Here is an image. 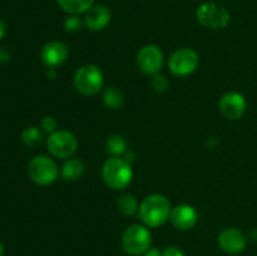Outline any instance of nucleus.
<instances>
[{
	"instance_id": "1",
	"label": "nucleus",
	"mask_w": 257,
	"mask_h": 256,
	"mask_svg": "<svg viewBox=\"0 0 257 256\" xmlns=\"http://www.w3.org/2000/svg\"><path fill=\"white\" fill-rule=\"evenodd\" d=\"M171 211L172 208L168 198L160 193H155L142 201L138 208V215L145 225L150 227H160L167 222Z\"/></svg>"
},
{
	"instance_id": "2",
	"label": "nucleus",
	"mask_w": 257,
	"mask_h": 256,
	"mask_svg": "<svg viewBox=\"0 0 257 256\" xmlns=\"http://www.w3.org/2000/svg\"><path fill=\"white\" fill-rule=\"evenodd\" d=\"M103 180L113 190H122L131 183L133 177L131 165L120 157L108 158L102 170Z\"/></svg>"
},
{
	"instance_id": "3",
	"label": "nucleus",
	"mask_w": 257,
	"mask_h": 256,
	"mask_svg": "<svg viewBox=\"0 0 257 256\" xmlns=\"http://www.w3.org/2000/svg\"><path fill=\"white\" fill-rule=\"evenodd\" d=\"M152 243V235L146 226L131 225L127 230L123 232L122 236V247L130 255H142L146 253L151 247Z\"/></svg>"
},
{
	"instance_id": "4",
	"label": "nucleus",
	"mask_w": 257,
	"mask_h": 256,
	"mask_svg": "<svg viewBox=\"0 0 257 256\" xmlns=\"http://www.w3.org/2000/svg\"><path fill=\"white\" fill-rule=\"evenodd\" d=\"M74 87L80 94L95 95L103 88V74L97 65L85 64L75 72Z\"/></svg>"
},
{
	"instance_id": "5",
	"label": "nucleus",
	"mask_w": 257,
	"mask_h": 256,
	"mask_svg": "<svg viewBox=\"0 0 257 256\" xmlns=\"http://www.w3.org/2000/svg\"><path fill=\"white\" fill-rule=\"evenodd\" d=\"M28 173L35 183L47 186L57 180L58 167L52 158L47 156H35L28 165Z\"/></svg>"
},
{
	"instance_id": "6",
	"label": "nucleus",
	"mask_w": 257,
	"mask_h": 256,
	"mask_svg": "<svg viewBox=\"0 0 257 256\" xmlns=\"http://www.w3.org/2000/svg\"><path fill=\"white\" fill-rule=\"evenodd\" d=\"M48 151L57 158H68L75 153L78 148V140L72 132L55 131L47 140Z\"/></svg>"
},
{
	"instance_id": "7",
	"label": "nucleus",
	"mask_w": 257,
	"mask_h": 256,
	"mask_svg": "<svg viewBox=\"0 0 257 256\" xmlns=\"http://www.w3.org/2000/svg\"><path fill=\"white\" fill-rule=\"evenodd\" d=\"M196 18L202 25L212 29H222L230 22L227 10L216 3H205L196 12Z\"/></svg>"
},
{
	"instance_id": "8",
	"label": "nucleus",
	"mask_w": 257,
	"mask_h": 256,
	"mask_svg": "<svg viewBox=\"0 0 257 256\" xmlns=\"http://www.w3.org/2000/svg\"><path fill=\"white\" fill-rule=\"evenodd\" d=\"M200 58L198 54L191 48H180L170 58L168 67L170 70L177 77L190 75L198 67Z\"/></svg>"
},
{
	"instance_id": "9",
	"label": "nucleus",
	"mask_w": 257,
	"mask_h": 256,
	"mask_svg": "<svg viewBox=\"0 0 257 256\" xmlns=\"http://www.w3.org/2000/svg\"><path fill=\"white\" fill-rule=\"evenodd\" d=\"M137 64L147 74H157L163 65V53L157 45H146L138 52Z\"/></svg>"
},
{
	"instance_id": "10",
	"label": "nucleus",
	"mask_w": 257,
	"mask_h": 256,
	"mask_svg": "<svg viewBox=\"0 0 257 256\" xmlns=\"http://www.w3.org/2000/svg\"><path fill=\"white\" fill-rule=\"evenodd\" d=\"M218 107H220V112L222 113L223 117L230 120H236L240 119L245 114L247 103L241 93L228 92L222 95Z\"/></svg>"
},
{
	"instance_id": "11",
	"label": "nucleus",
	"mask_w": 257,
	"mask_h": 256,
	"mask_svg": "<svg viewBox=\"0 0 257 256\" xmlns=\"http://www.w3.org/2000/svg\"><path fill=\"white\" fill-rule=\"evenodd\" d=\"M246 236L237 228H225L218 235V245L230 255H237L246 248Z\"/></svg>"
},
{
	"instance_id": "12",
	"label": "nucleus",
	"mask_w": 257,
	"mask_h": 256,
	"mask_svg": "<svg viewBox=\"0 0 257 256\" xmlns=\"http://www.w3.org/2000/svg\"><path fill=\"white\" fill-rule=\"evenodd\" d=\"M69 50L68 47L63 42H50L43 47L40 52V58H42L43 64L47 65L48 68H55L58 65H62L67 60Z\"/></svg>"
},
{
	"instance_id": "13",
	"label": "nucleus",
	"mask_w": 257,
	"mask_h": 256,
	"mask_svg": "<svg viewBox=\"0 0 257 256\" xmlns=\"http://www.w3.org/2000/svg\"><path fill=\"white\" fill-rule=\"evenodd\" d=\"M170 220L178 230H190L197 223L198 213L192 206L178 205L171 211Z\"/></svg>"
},
{
	"instance_id": "14",
	"label": "nucleus",
	"mask_w": 257,
	"mask_h": 256,
	"mask_svg": "<svg viewBox=\"0 0 257 256\" xmlns=\"http://www.w3.org/2000/svg\"><path fill=\"white\" fill-rule=\"evenodd\" d=\"M109 22L110 10L105 5H94L88 10L84 18V25L93 32L104 29Z\"/></svg>"
},
{
	"instance_id": "15",
	"label": "nucleus",
	"mask_w": 257,
	"mask_h": 256,
	"mask_svg": "<svg viewBox=\"0 0 257 256\" xmlns=\"http://www.w3.org/2000/svg\"><path fill=\"white\" fill-rule=\"evenodd\" d=\"M85 165L79 158H72L64 163L62 168V177L67 181H74L82 177L84 173Z\"/></svg>"
},
{
	"instance_id": "16",
	"label": "nucleus",
	"mask_w": 257,
	"mask_h": 256,
	"mask_svg": "<svg viewBox=\"0 0 257 256\" xmlns=\"http://www.w3.org/2000/svg\"><path fill=\"white\" fill-rule=\"evenodd\" d=\"M64 12L69 14H82L87 13L93 7L94 0H57Z\"/></svg>"
},
{
	"instance_id": "17",
	"label": "nucleus",
	"mask_w": 257,
	"mask_h": 256,
	"mask_svg": "<svg viewBox=\"0 0 257 256\" xmlns=\"http://www.w3.org/2000/svg\"><path fill=\"white\" fill-rule=\"evenodd\" d=\"M22 141L28 147H38L44 142V133L38 127H28L22 132Z\"/></svg>"
},
{
	"instance_id": "18",
	"label": "nucleus",
	"mask_w": 257,
	"mask_h": 256,
	"mask_svg": "<svg viewBox=\"0 0 257 256\" xmlns=\"http://www.w3.org/2000/svg\"><path fill=\"white\" fill-rule=\"evenodd\" d=\"M103 100L108 108L118 109L123 105V94L118 88L108 87L105 88L104 93H103Z\"/></svg>"
},
{
	"instance_id": "19",
	"label": "nucleus",
	"mask_w": 257,
	"mask_h": 256,
	"mask_svg": "<svg viewBox=\"0 0 257 256\" xmlns=\"http://www.w3.org/2000/svg\"><path fill=\"white\" fill-rule=\"evenodd\" d=\"M117 207L123 215L132 216L138 211V202L135 196L127 193V195H123L118 198Z\"/></svg>"
},
{
	"instance_id": "20",
	"label": "nucleus",
	"mask_w": 257,
	"mask_h": 256,
	"mask_svg": "<svg viewBox=\"0 0 257 256\" xmlns=\"http://www.w3.org/2000/svg\"><path fill=\"white\" fill-rule=\"evenodd\" d=\"M127 150V143H125L124 138L120 136H112L108 138L107 141V151L112 153L115 157H119L120 155L125 153Z\"/></svg>"
},
{
	"instance_id": "21",
	"label": "nucleus",
	"mask_w": 257,
	"mask_h": 256,
	"mask_svg": "<svg viewBox=\"0 0 257 256\" xmlns=\"http://www.w3.org/2000/svg\"><path fill=\"white\" fill-rule=\"evenodd\" d=\"M83 25H84V22L80 18L75 17V15H72V17L67 18L64 20V29L69 33L79 32L83 28Z\"/></svg>"
},
{
	"instance_id": "22",
	"label": "nucleus",
	"mask_w": 257,
	"mask_h": 256,
	"mask_svg": "<svg viewBox=\"0 0 257 256\" xmlns=\"http://www.w3.org/2000/svg\"><path fill=\"white\" fill-rule=\"evenodd\" d=\"M151 84H152V88L156 90V92L163 93L168 89V84H170V83H168L167 78H166L165 75L158 74L157 73V74H155V77H153L152 83H151Z\"/></svg>"
},
{
	"instance_id": "23",
	"label": "nucleus",
	"mask_w": 257,
	"mask_h": 256,
	"mask_svg": "<svg viewBox=\"0 0 257 256\" xmlns=\"http://www.w3.org/2000/svg\"><path fill=\"white\" fill-rule=\"evenodd\" d=\"M40 128H42L43 132L47 133H54L57 131V122H55L54 118L52 117H44L40 122Z\"/></svg>"
},
{
	"instance_id": "24",
	"label": "nucleus",
	"mask_w": 257,
	"mask_h": 256,
	"mask_svg": "<svg viewBox=\"0 0 257 256\" xmlns=\"http://www.w3.org/2000/svg\"><path fill=\"white\" fill-rule=\"evenodd\" d=\"M162 256H185V253L180 250L178 247H167L162 252Z\"/></svg>"
},
{
	"instance_id": "25",
	"label": "nucleus",
	"mask_w": 257,
	"mask_h": 256,
	"mask_svg": "<svg viewBox=\"0 0 257 256\" xmlns=\"http://www.w3.org/2000/svg\"><path fill=\"white\" fill-rule=\"evenodd\" d=\"M9 60V53L7 49L0 47V63H7Z\"/></svg>"
},
{
	"instance_id": "26",
	"label": "nucleus",
	"mask_w": 257,
	"mask_h": 256,
	"mask_svg": "<svg viewBox=\"0 0 257 256\" xmlns=\"http://www.w3.org/2000/svg\"><path fill=\"white\" fill-rule=\"evenodd\" d=\"M145 256H162V252H161L158 248H150V250L145 253Z\"/></svg>"
},
{
	"instance_id": "27",
	"label": "nucleus",
	"mask_w": 257,
	"mask_h": 256,
	"mask_svg": "<svg viewBox=\"0 0 257 256\" xmlns=\"http://www.w3.org/2000/svg\"><path fill=\"white\" fill-rule=\"evenodd\" d=\"M5 32H7V25H5L4 20L0 19V40H2L3 37L5 35Z\"/></svg>"
},
{
	"instance_id": "28",
	"label": "nucleus",
	"mask_w": 257,
	"mask_h": 256,
	"mask_svg": "<svg viewBox=\"0 0 257 256\" xmlns=\"http://www.w3.org/2000/svg\"><path fill=\"white\" fill-rule=\"evenodd\" d=\"M135 157H136V156H135V153L130 152V153H125V158H124V160L127 161V162L130 163V165H131V163H132L133 161H135Z\"/></svg>"
},
{
	"instance_id": "29",
	"label": "nucleus",
	"mask_w": 257,
	"mask_h": 256,
	"mask_svg": "<svg viewBox=\"0 0 257 256\" xmlns=\"http://www.w3.org/2000/svg\"><path fill=\"white\" fill-rule=\"evenodd\" d=\"M3 252H4V247H3L2 242H0V256H2V255H3Z\"/></svg>"
}]
</instances>
